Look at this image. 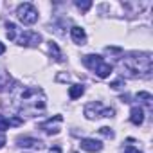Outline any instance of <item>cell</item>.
Here are the masks:
<instances>
[{
	"label": "cell",
	"instance_id": "44dd1931",
	"mask_svg": "<svg viewBox=\"0 0 153 153\" xmlns=\"http://www.w3.org/2000/svg\"><path fill=\"white\" fill-rule=\"evenodd\" d=\"M124 153H142V151H139L137 148H131V146H130V148H126V149H124Z\"/></svg>",
	"mask_w": 153,
	"mask_h": 153
},
{
	"label": "cell",
	"instance_id": "4fadbf2b",
	"mask_svg": "<svg viewBox=\"0 0 153 153\" xmlns=\"http://www.w3.org/2000/svg\"><path fill=\"white\" fill-rule=\"evenodd\" d=\"M85 94V87L83 85H72L70 88H68V97L70 99H78V97H81Z\"/></svg>",
	"mask_w": 153,
	"mask_h": 153
},
{
	"label": "cell",
	"instance_id": "7c38bea8",
	"mask_svg": "<svg viewBox=\"0 0 153 153\" xmlns=\"http://www.w3.org/2000/svg\"><path fill=\"white\" fill-rule=\"evenodd\" d=\"M101 61H103V58H101V56H97V54H88V56H85V58H83L85 67H88L90 70H94Z\"/></svg>",
	"mask_w": 153,
	"mask_h": 153
},
{
	"label": "cell",
	"instance_id": "7402d4cb",
	"mask_svg": "<svg viewBox=\"0 0 153 153\" xmlns=\"http://www.w3.org/2000/svg\"><path fill=\"white\" fill-rule=\"evenodd\" d=\"M4 144H6V137L0 133V148H4Z\"/></svg>",
	"mask_w": 153,
	"mask_h": 153
},
{
	"label": "cell",
	"instance_id": "5bb4252c",
	"mask_svg": "<svg viewBox=\"0 0 153 153\" xmlns=\"http://www.w3.org/2000/svg\"><path fill=\"white\" fill-rule=\"evenodd\" d=\"M49 52H51V56H52L56 61H63V58H61V51H59L58 43H54L52 40L49 42Z\"/></svg>",
	"mask_w": 153,
	"mask_h": 153
},
{
	"label": "cell",
	"instance_id": "52a82bcc",
	"mask_svg": "<svg viewBox=\"0 0 153 153\" xmlns=\"http://www.w3.org/2000/svg\"><path fill=\"white\" fill-rule=\"evenodd\" d=\"M61 123H63V117H61V115H54L52 119H49V121L42 123V130H45L47 133H58V131H59V128H56L54 124H61Z\"/></svg>",
	"mask_w": 153,
	"mask_h": 153
},
{
	"label": "cell",
	"instance_id": "7a4b0ae2",
	"mask_svg": "<svg viewBox=\"0 0 153 153\" xmlns=\"http://www.w3.org/2000/svg\"><path fill=\"white\" fill-rule=\"evenodd\" d=\"M16 101H20L22 110H43L45 108V94L42 88H22L16 96Z\"/></svg>",
	"mask_w": 153,
	"mask_h": 153
},
{
	"label": "cell",
	"instance_id": "9c48e42d",
	"mask_svg": "<svg viewBox=\"0 0 153 153\" xmlns=\"http://www.w3.org/2000/svg\"><path fill=\"white\" fill-rule=\"evenodd\" d=\"M70 38H72L76 43L83 45V43L87 42V33H85V29H83V27H79V25H74V27L70 29Z\"/></svg>",
	"mask_w": 153,
	"mask_h": 153
},
{
	"label": "cell",
	"instance_id": "ba28073f",
	"mask_svg": "<svg viewBox=\"0 0 153 153\" xmlns=\"http://www.w3.org/2000/svg\"><path fill=\"white\" fill-rule=\"evenodd\" d=\"M20 148H33V149H40L42 148V140L33 139V137H18L16 139Z\"/></svg>",
	"mask_w": 153,
	"mask_h": 153
},
{
	"label": "cell",
	"instance_id": "30bf717a",
	"mask_svg": "<svg viewBox=\"0 0 153 153\" xmlns=\"http://www.w3.org/2000/svg\"><path fill=\"white\" fill-rule=\"evenodd\" d=\"M130 121L135 124V126H140L144 123V110L140 106H133L130 110Z\"/></svg>",
	"mask_w": 153,
	"mask_h": 153
},
{
	"label": "cell",
	"instance_id": "603a6c76",
	"mask_svg": "<svg viewBox=\"0 0 153 153\" xmlns=\"http://www.w3.org/2000/svg\"><path fill=\"white\" fill-rule=\"evenodd\" d=\"M4 52H6V45L0 42V54H4Z\"/></svg>",
	"mask_w": 153,
	"mask_h": 153
},
{
	"label": "cell",
	"instance_id": "cb8c5ba5",
	"mask_svg": "<svg viewBox=\"0 0 153 153\" xmlns=\"http://www.w3.org/2000/svg\"><path fill=\"white\" fill-rule=\"evenodd\" d=\"M49 153H61V149H59V148H54V149H51Z\"/></svg>",
	"mask_w": 153,
	"mask_h": 153
},
{
	"label": "cell",
	"instance_id": "d4e9b609",
	"mask_svg": "<svg viewBox=\"0 0 153 153\" xmlns=\"http://www.w3.org/2000/svg\"><path fill=\"white\" fill-rule=\"evenodd\" d=\"M70 153H76V151H70Z\"/></svg>",
	"mask_w": 153,
	"mask_h": 153
},
{
	"label": "cell",
	"instance_id": "e0dca14e",
	"mask_svg": "<svg viewBox=\"0 0 153 153\" xmlns=\"http://www.w3.org/2000/svg\"><path fill=\"white\" fill-rule=\"evenodd\" d=\"M76 7H78L79 11H88L90 7H92V2H90V0H85V2H81V0H78V2H76Z\"/></svg>",
	"mask_w": 153,
	"mask_h": 153
},
{
	"label": "cell",
	"instance_id": "8992f818",
	"mask_svg": "<svg viewBox=\"0 0 153 153\" xmlns=\"http://www.w3.org/2000/svg\"><path fill=\"white\" fill-rule=\"evenodd\" d=\"M81 149H85L88 153H97L103 149V144L96 139H81Z\"/></svg>",
	"mask_w": 153,
	"mask_h": 153
},
{
	"label": "cell",
	"instance_id": "5b68a950",
	"mask_svg": "<svg viewBox=\"0 0 153 153\" xmlns=\"http://www.w3.org/2000/svg\"><path fill=\"white\" fill-rule=\"evenodd\" d=\"M15 42L18 45H22V47H36L42 42V34L40 33H34V31H24Z\"/></svg>",
	"mask_w": 153,
	"mask_h": 153
},
{
	"label": "cell",
	"instance_id": "ffe728a7",
	"mask_svg": "<svg viewBox=\"0 0 153 153\" xmlns=\"http://www.w3.org/2000/svg\"><path fill=\"white\" fill-rule=\"evenodd\" d=\"M110 87H112L114 90H119V88H123V79H115V81H112V83H110Z\"/></svg>",
	"mask_w": 153,
	"mask_h": 153
},
{
	"label": "cell",
	"instance_id": "9a60e30c",
	"mask_svg": "<svg viewBox=\"0 0 153 153\" xmlns=\"http://www.w3.org/2000/svg\"><path fill=\"white\" fill-rule=\"evenodd\" d=\"M6 29H7V38L15 42V40L18 38V27H16L13 22H7V24H6Z\"/></svg>",
	"mask_w": 153,
	"mask_h": 153
},
{
	"label": "cell",
	"instance_id": "ac0fdd59",
	"mask_svg": "<svg viewBox=\"0 0 153 153\" xmlns=\"http://www.w3.org/2000/svg\"><path fill=\"white\" fill-rule=\"evenodd\" d=\"M99 133H101L103 137H106V139H114V137H115V133H114V131H112V128H108V126L99 128Z\"/></svg>",
	"mask_w": 153,
	"mask_h": 153
},
{
	"label": "cell",
	"instance_id": "8fae6325",
	"mask_svg": "<svg viewBox=\"0 0 153 153\" xmlns=\"http://www.w3.org/2000/svg\"><path fill=\"white\" fill-rule=\"evenodd\" d=\"M112 70H114V68H112V65H110V63H106L105 59H103L96 68H94V72L99 76V78H108V76L112 74Z\"/></svg>",
	"mask_w": 153,
	"mask_h": 153
},
{
	"label": "cell",
	"instance_id": "2e32d148",
	"mask_svg": "<svg viewBox=\"0 0 153 153\" xmlns=\"http://www.w3.org/2000/svg\"><path fill=\"white\" fill-rule=\"evenodd\" d=\"M137 99L142 101L146 106H151V101H153V97H151L149 92H139V94H137Z\"/></svg>",
	"mask_w": 153,
	"mask_h": 153
},
{
	"label": "cell",
	"instance_id": "3957f363",
	"mask_svg": "<svg viewBox=\"0 0 153 153\" xmlns=\"http://www.w3.org/2000/svg\"><path fill=\"white\" fill-rule=\"evenodd\" d=\"M16 16H18V20H20L22 24H25V25H33V24L38 22V11H36V7H34L33 4H29V2H24V4H20V6L16 7Z\"/></svg>",
	"mask_w": 153,
	"mask_h": 153
},
{
	"label": "cell",
	"instance_id": "277c9868",
	"mask_svg": "<svg viewBox=\"0 0 153 153\" xmlns=\"http://www.w3.org/2000/svg\"><path fill=\"white\" fill-rule=\"evenodd\" d=\"M85 115H87V119L114 117V115H115V110H114V108H108V106H103V103L96 101V103H88V105L85 106Z\"/></svg>",
	"mask_w": 153,
	"mask_h": 153
},
{
	"label": "cell",
	"instance_id": "6da1fadb",
	"mask_svg": "<svg viewBox=\"0 0 153 153\" xmlns=\"http://www.w3.org/2000/svg\"><path fill=\"white\" fill-rule=\"evenodd\" d=\"M119 68L128 78H149L153 70V59L149 52H130L119 61Z\"/></svg>",
	"mask_w": 153,
	"mask_h": 153
},
{
	"label": "cell",
	"instance_id": "d6986e66",
	"mask_svg": "<svg viewBox=\"0 0 153 153\" xmlns=\"http://www.w3.org/2000/svg\"><path fill=\"white\" fill-rule=\"evenodd\" d=\"M9 126H11V124H9V119H4V117H0V130L4 131V130H7Z\"/></svg>",
	"mask_w": 153,
	"mask_h": 153
}]
</instances>
